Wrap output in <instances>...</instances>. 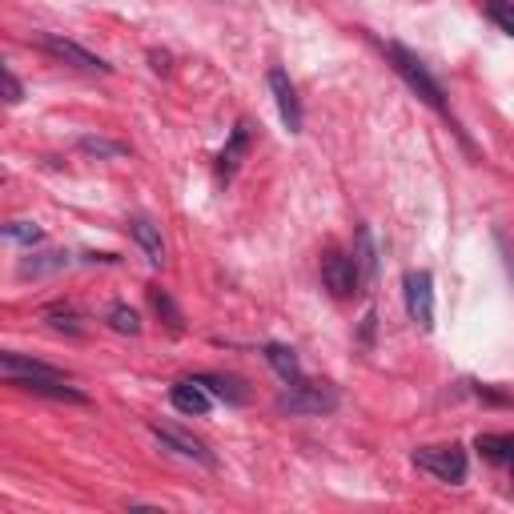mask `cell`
<instances>
[{"instance_id":"cell-24","label":"cell","mask_w":514,"mask_h":514,"mask_svg":"<svg viewBox=\"0 0 514 514\" xmlns=\"http://www.w3.org/2000/svg\"><path fill=\"white\" fill-rule=\"evenodd\" d=\"M21 97H25V89H21V81L13 77V69H5V101H9V105H17Z\"/></svg>"},{"instance_id":"cell-15","label":"cell","mask_w":514,"mask_h":514,"mask_svg":"<svg viewBox=\"0 0 514 514\" xmlns=\"http://www.w3.org/2000/svg\"><path fill=\"white\" fill-rule=\"evenodd\" d=\"M245 145H249V125L245 121H237L233 125V137H229V145L221 149V157H217V173L221 177H229L233 169H237V161L245 157Z\"/></svg>"},{"instance_id":"cell-3","label":"cell","mask_w":514,"mask_h":514,"mask_svg":"<svg viewBox=\"0 0 514 514\" xmlns=\"http://www.w3.org/2000/svg\"><path fill=\"white\" fill-rule=\"evenodd\" d=\"M29 41H33L41 53H49L53 61H61V65H73V69H81V73H101V77H109V73H113V65H109L105 57H97V53L81 49L77 41H65V37H57V33H33Z\"/></svg>"},{"instance_id":"cell-16","label":"cell","mask_w":514,"mask_h":514,"mask_svg":"<svg viewBox=\"0 0 514 514\" xmlns=\"http://www.w3.org/2000/svg\"><path fill=\"white\" fill-rule=\"evenodd\" d=\"M197 382H201V386H209L213 394H221L225 402H237V406L249 398V394L241 390V382H237V378H221V374H197Z\"/></svg>"},{"instance_id":"cell-20","label":"cell","mask_w":514,"mask_h":514,"mask_svg":"<svg viewBox=\"0 0 514 514\" xmlns=\"http://www.w3.org/2000/svg\"><path fill=\"white\" fill-rule=\"evenodd\" d=\"M109 326H113L117 334H141V318H137V310H129V306H113V310H109Z\"/></svg>"},{"instance_id":"cell-19","label":"cell","mask_w":514,"mask_h":514,"mask_svg":"<svg viewBox=\"0 0 514 514\" xmlns=\"http://www.w3.org/2000/svg\"><path fill=\"white\" fill-rule=\"evenodd\" d=\"M486 17H490L502 33L514 37V0H486Z\"/></svg>"},{"instance_id":"cell-5","label":"cell","mask_w":514,"mask_h":514,"mask_svg":"<svg viewBox=\"0 0 514 514\" xmlns=\"http://www.w3.org/2000/svg\"><path fill=\"white\" fill-rule=\"evenodd\" d=\"M402 286H406L402 294H406V314H410V322L430 334V330H434V278H430L426 270H410Z\"/></svg>"},{"instance_id":"cell-7","label":"cell","mask_w":514,"mask_h":514,"mask_svg":"<svg viewBox=\"0 0 514 514\" xmlns=\"http://www.w3.org/2000/svg\"><path fill=\"white\" fill-rule=\"evenodd\" d=\"M0 374H5V382H13V386L65 378L61 370H53V366H45V362H37V358H25V354H17V350H5V354H0Z\"/></svg>"},{"instance_id":"cell-10","label":"cell","mask_w":514,"mask_h":514,"mask_svg":"<svg viewBox=\"0 0 514 514\" xmlns=\"http://www.w3.org/2000/svg\"><path fill=\"white\" fill-rule=\"evenodd\" d=\"M169 402H173V410H181V414H209V406H213V398L205 394V386H201L197 378L177 382V386L169 390Z\"/></svg>"},{"instance_id":"cell-23","label":"cell","mask_w":514,"mask_h":514,"mask_svg":"<svg viewBox=\"0 0 514 514\" xmlns=\"http://www.w3.org/2000/svg\"><path fill=\"white\" fill-rule=\"evenodd\" d=\"M45 318H49V326H53V330H69V334H81V322H77V314H69V310H65V314H61V310H49Z\"/></svg>"},{"instance_id":"cell-6","label":"cell","mask_w":514,"mask_h":514,"mask_svg":"<svg viewBox=\"0 0 514 514\" xmlns=\"http://www.w3.org/2000/svg\"><path fill=\"white\" fill-rule=\"evenodd\" d=\"M322 282H326V290H330L334 298H354V294L362 290V274H358V266H354V257L334 253V249L322 257Z\"/></svg>"},{"instance_id":"cell-1","label":"cell","mask_w":514,"mask_h":514,"mask_svg":"<svg viewBox=\"0 0 514 514\" xmlns=\"http://www.w3.org/2000/svg\"><path fill=\"white\" fill-rule=\"evenodd\" d=\"M386 57H390V65H394V73L430 105V109H438V113H446L450 117V109H446V97H442V85L430 77V69L418 61V53H410L406 45H386Z\"/></svg>"},{"instance_id":"cell-22","label":"cell","mask_w":514,"mask_h":514,"mask_svg":"<svg viewBox=\"0 0 514 514\" xmlns=\"http://www.w3.org/2000/svg\"><path fill=\"white\" fill-rule=\"evenodd\" d=\"M149 298H153V310H157V314H165V322H169V330H181V314H177V306L169 302V294H161V290H153Z\"/></svg>"},{"instance_id":"cell-17","label":"cell","mask_w":514,"mask_h":514,"mask_svg":"<svg viewBox=\"0 0 514 514\" xmlns=\"http://www.w3.org/2000/svg\"><path fill=\"white\" fill-rule=\"evenodd\" d=\"M77 149H81V153H89V157H109V161H117V157H125V153H129V145L109 141V137H81V141H77Z\"/></svg>"},{"instance_id":"cell-14","label":"cell","mask_w":514,"mask_h":514,"mask_svg":"<svg viewBox=\"0 0 514 514\" xmlns=\"http://www.w3.org/2000/svg\"><path fill=\"white\" fill-rule=\"evenodd\" d=\"M266 362L278 370V378H282L286 386L302 382V366H298V354H294L290 346H278V342H270V346H266Z\"/></svg>"},{"instance_id":"cell-21","label":"cell","mask_w":514,"mask_h":514,"mask_svg":"<svg viewBox=\"0 0 514 514\" xmlns=\"http://www.w3.org/2000/svg\"><path fill=\"white\" fill-rule=\"evenodd\" d=\"M5 237L9 241H21V245H37L41 241V225H33V221H9L5 225Z\"/></svg>"},{"instance_id":"cell-9","label":"cell","mask_w":514,"mask_h":514,"mask_svg":"<svg viewBox=\"0 0 514 514\" xmlns=\"http://www.w3.org/2000/svg\"><path fill=\"white\" fill-rule=\"evenodd\" d=\"M153 438H157L161 446H169L173 454H181V458H193V462H201V466H217V458L209 454L205 442H197V438H189V434H181V430H173V426H153Z\"/></svg>"},{"instance_id":"cell-13","label":"cell","mask_w":514,"mask_h":514,"mask_svg":"<svg viewBox=\"0 0 514 514\" xmlns=\"http://www.w3.org/2000/svg\"><path fill=\"white\" fill-rule=\"evenodd\" d=\"M133 237H137V245L145 249L149 266H165V245H161V233H157V225H153L149 217H137V221H133Z\"/></svg>"},{"instance_id":"cell-2","label":"cell","mask_w":514,"mask_h":514,"mask_svg":"<svg viewBox=\"0 0 514 514\" xmlns=\"http://www.w3.org/2000/svg\"><path fill=\"white\" fill-rule=\"evenodd\" d=\"M338 390L334 386H326V382H294L290 390H282L278 394V410L282 414H330V410H338Z\"/></svg>"},{"instance_id":"cell-18","label":"cell","mask_w":514,"mask_h":514,"mask_svg":"<svg viewBox=\"0 0 514 514\" xmlns=\"http://www.w3.org/2000/svg\"><path fill=\"white\" fill-rule=\"evenodd\" d=\"M69 266V257L65 253H37V257H29V262H21V274L29 278V274H49V270H65Z\"/></svg>"},{"instance_id":"cell-12","label":"cell","mask_w":514,"mask_h":514,"mask_svg":"<svg viewBox=\"0 0 514 514\" xmlns=\"http://www.w3.org/2000/svg\"><path fill=\"white\" fill-rule=\"evenodd\" d=\"M354 266H358L362 282H374V278H378V245H374L370 225H358V253H354Z\"/></svg>"},{"instance_id":"cell-4","label":"cell","mask_w":514,"mask_h":514,"mask_svg":"<svg viewBox=\"0 0 514 514\" xmlns=\"http://www.w3.org/2000/svg\"><path fill=\"white\" fill-rule=\"evenodd\" d=\"M414 466L426 470V474H434L438 482L458 486L466 478V450L454 446V442L450 446H418L414 450Z\"/></svg>"},{"instance_id":"cell-8","label":"cell","mask_w":514,"mask_h":514,"mask_svg":"<svg viewBox=\"0 0 514 514\" xmlns=\"http://www.w3.org/2000/svg\"><path fill=\"white\" fill-rule=\"evenodd\" d=\"M266 81H270V93H274V101H278V113H282L286 129H290V133H302V101H298V89H294L290 73H286V69H270Z\"/></svg>"},{"instance_id":"cell-11","label":"cell","mask_w":514,"mask_h":514,"mask_svg":"<svg viewBox=\"0 0 514 514\" xmlns=\"http://www.w3.org/2000/svg\"><path fill=\"white\" fill-rule=\"evenodd\" d=\"M478 454L494 466H514V434H478L474 438Z\"/></svg>"}]
</instances>
